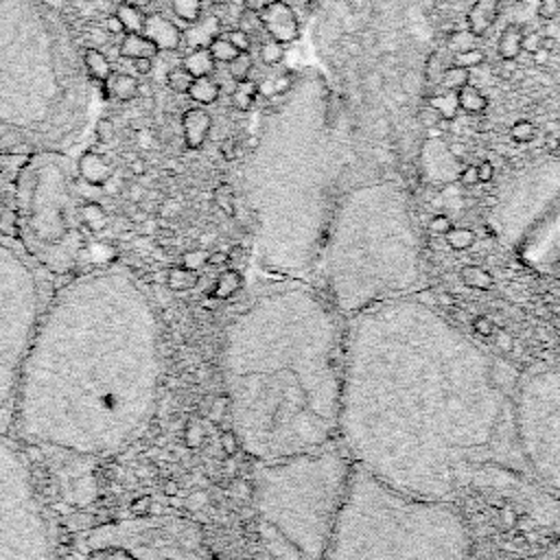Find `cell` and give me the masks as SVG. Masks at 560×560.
<instances>
[{
    "label": "cell",
    "instance_id": "6da1fadb",
    "mask_svg": "<svg viewBox=\"0 0 560 560\" xmlns=\"http://www.w3.org/2000/svg\"><path fill=\"white\" fill-rule=\"evenodd\" d=\"M503 368L427 302L402 295L348 317L339 446L405 494L486 492L560 534V501L534 479Z\"/></svg>",
    "mask_w": 560,
    "mask_h": 560
},
{
    "label": "cell",
    "instance_id": "7a4b0ae2",
    "mask_svg": "<svg viewBox=\"0 0 560 560\" xmlns=\"http://www.w3.org/2000/svg\"><path fill=\"white\" fill-rule=\"evenodd\" d=\"M160 383L162 332L149 293L125 269H98L46 302L11 409L28 442L109 455L144 431Z\"/></svg>",
    "mask_w": 560,
    "mask_h": 560
},
{
    "label": "cell",
    "instance_id": "3957f363",
    "mask_svg": "<svg viewBox=\"0 0 560 560\" xmlns=\"http://www.w3.org/2000/svg\"><path fill=\"white\" fill-rule=\"evenodd\" d=\"M348 317L304 287H258L221 363L238 444L256 462L339 444Z\"/></svg>",
    "mask_w": 560,
    "mask_h": 560
},
{
    "label": "cell",
    "instance_id": "277c9868",
    "mask_svg": "<svg viewBox=\"0 0 560 560\" xmlns=\"http://www.w3.org/2000/svg\"><path fill=\"white\" fill-rule=\"evenodd\" d=\"M92 79L52 0H0V155L68 153L92 122Z\"/></svg>",
    "mask_w": 560,
    "mask_h": 560
},
{
    "label": "cell",
    "instance_id": "5b68a950",
    "mask_svg": "<svg viewBox=\"0 0 560 560\" xmlns=\"http://www.w3.org/2000/svg\"><path fill=\"white\" fill-rule=\"evenodd\" d=\"M468 551L453 503L405 494L354 464L326 560H470Z\"/></svg>",
    "mask_w": 560,
    "mask_h": 560
},
{
    "label": "cell",
    "instance_id": "8992f818",
    "mask_svg": "<svg viewBox=\"0 0 560 560\" xmlns=\"http://www.w3.org/2000/svg\"><path fill=\"white\" fill-rule=\"evenodd\" d=\"M352 468L339 444L256 464V523L271 560H326Z\"/></svg>",
    "mask_w": 560,
    "mask_h": 560
},
{
    "label": "cell",
    "instance_id": "52a82bcc",
    "mask_svg": "<svg viewBox=\"0 0 560 560\" xmlns=\"http://www.w3.org/2000/svg\"><path fill=\"white\" fill-rule=\"evenodd\" d=\"M77 164L68 153L26 155L13 188V225L26 254L50 271L72 267L81 249Z\"/></svg>",
    "mask_w": 560,
    "mask_h": 560
},
{
    "label": "cell",
    "instance_id": "ba28073f",
    "mask_svg": "<svg viewBox=\"0 0 560 560\" xmlns=\"http://www.w3.org/2000/svg\"><path fill=\"white\" fill-rule=\"evenodd\" d=\"M39 265L0 230V411L13 407L20 372L44 313Z\"/></svg>",
    "mask_w": 560,
    "mask_h": 560
},
{
    "label": "cell",
    "instance_id": "9c48e42d",
    "mask_svg": "<svg viewBox=\"0 0 560 560\" xmlns=\"http://www.w3.org/2000/svg\"><path fill=\"white\" fill-rule=\"evenodd\" d=\"M514 418L518 444L534 479L560 501V363L518 378Z\"/></svg>",
    "mask_w": 560,
    "mask_h": 560
},
{
    "label": "cell",
    "instance_id": "30bf717a",
    "mask_svg": "<svg viewBox=\"0 0 560 560\" xmlns=\"http://www.w3.org/2000/svg\"><path fill=\"white\" fill-rule=\"evenodd\" d=\"M0 560H57L24 453L0 435Z\"/></svg>",
    "mask_w": 560,
    "mask_h": 560
},
{
    "label": "cell",
    "instance_id": "8fae6325",
    "mask_svg": "<svg viewBox=\"0 0 560 560\" xmlns=\"http://www.w3.org/2000/svg\"><path fill=\"white\" fill-rule=\"evenodd\" d=\"M83 560H210L192 527L175 518H140L101 527L85 540Z\"/></svg>",
    "mask_w": 560,
    "mask_h": 560
},
{
    "label": "cell",
    "instance_id": "7c38bea8",
    "mask_svg": "<svg viewBox=\"0 0 560 560\" xmlns=\"http://www.w3.org/2000/svg\"><path fill=\"white\" fill-rule=\"evenodd\" d=\"M258 18H260L262 28L271 35V39H276L280 44L293 42L300 33L298 18H295L291 4L284 0H271V4L265 7L258 13Z\"/></svg>",
    "mask_w": 560,
    "mask_h": 560
},
{
    "label": "cell",
    "instance_id": "4fadbf2b",
    "mask_svg": "<svg viewBox=\"0 0 560 560\" xmlns=\"http://www.w3.org/2000/svg\"><path fill=\"white\" fill-rule=\"evenodd\" d=\"M26 155H0V230L13 225V188Z\"/></svg>",
    "mask_w": 560,
    "mask_h": 560
},
{
    "label": "cell",
    "instance_id": "5bb4252c",
    "mask_svg": "<svg viewBox=\"0 0 560 560\" xmlns=\"http://www.w3.org/2000/svg\"><path fill=\"white\" fill-rule=\"evenodd\" d=\"M142 35L149 37L158 50H177L182 44V31L179 26H175V22H171L168 18H164L162 13H151L144 15V26H142Z\"/></svg>",
    "mask_w": 560,
    "mask_h": 560
},
{
    "label": "cell",
    "instance_id": "9a60e30c",
    "mask_svg": "<svg viewBox=\"0 0 560 560\" xmlns=\"http://www.w3.org/2000/svg\"><path fill=\"white\" fill-rule=\"evenodd\" d=\"M210 127H212V118L203 107H190L182 114V131L188 149H201L203 142L208 140Z\"/></svg>",
    "mask_w": 560,
    "mask_h": 560
},
{
    "label": "cell",
    "instance_id": "2e32d148",
    "mask_svg": "<svg viewBox=\"0 0 560 560\" xmlns=\"http://www.w3.org/2000/svg\"><path fill=\"white\" fill-rule=\"evenodd\" d=\"M112 162L105 160V155L96 153V151H85L79 160H77V175L88 182V184H105L112 177Z\"/></svg>",
    "mask_w": 560,
    "mask_h": 560
},
{
    "label": "cell",
    "instance_id": "e0dca14e",
    "mask_svg": "<svg viewBox=\"0 0 560 560\" xmlns=\"http://www.w3.org/2000/svg\"><path fill=\"white\" fill-rule=\"evenodd\" d=\"M221 35V20L217 15H199V20L190 22L182 39L190 48H208V44Z\"/></svg>",
    "mask_w": 560,
    "mask_h": 560
},
{
    "label": "cell",
    "instance_id": "ac0fdd59",
    "mask_svg": "<svg viewBox=\"0 0 560 560\" xmlns=\"http://www.w3.org/2000/svg\"><path fill=\"white\" fill-rule=\"evenodd\" d=\"M499 4L501 0H475L468 15H466V22H468V31L475 35V37H481L490 26L492 22L497 20V13H499Z\"/></svg>",
    "mask_w": 560,
    "mask_h": 560
},
{
    "label": "cell",
    "instance_id": "d6986e66",
    "mask_svg": "<svg viewBox=\"0 0 560 560\" xmlns=\"http://www.w3.org/2000/svg\"><path fill=\"white\" fill-rule=\"evenodd\" d=\"M118 52L120 57H127V59H138V57H158V46L144 37L142 33H125L120 46H118Z\"/></svg>",
    "mask_w": 560,
    "mask_h": 560
},
{
    "label": "cell",
    "instance_id": "ffe728a7",
    "mask_svg": "<svg viewBox=\"0 0 560 560\" xmlns=\"http://www.w3.org/2000/svg\"><path fill=\"white\" fill-rule=\"evenodd\" d=\"M81 59L92 83H107V79L112 77V63L105 52H101L98 48H85L81 50Z\"/></svg>",
    "mask_w": 560,
    "mask_h": 560
},
{
    "label": "cell",
    "instance_id": "44dd1931",
    "mask_svg": "<svg viewBox=\"0 0 560 560\" xmlns=\"http://www.w3.org/2000/svg\"><path fill=\"white\" fill-rule=\"evenodd\" d=\"M214 57L210 55L208 48H190L184 59H182V68H186L195 79L197 77H210L214 70Z\"/></svg>",
    "mask_w": 560,
    "mask_h": 560
},
{
    "label": "cell",
    "instance_id": "7402d4cb",
    "mask_svg": "<svg viewBox=\"0 0 560 560\" xmlns=\"http://www.w3.org/2000/svg\"><path fill=\"white\" fill-rule=\"evenodd\" d=\"M523 28L518 24H508L501 35H499V44H497V52L501 59H518L523 52Z\"/></svg>",
    "mask_w": 560,
    "mask_h": 560
},
{
    "label": "cell",
    "instance_id": "603a6c76",
    "mask_svg": "<svg viewBox=\"0 0 560 560\" xmlns=\"http://www.w3.org/2000/svg\"><path fill=\"white\" fill-rule=\"evenodd\" d=\"M107 88L109 94L118 101H131L138 96V79L127 72H112V77L107 79Z\"/></svg>",
    "mask_w": 560,
    "mask_h": 560
},
{
    "label": "cell",
    "instance_id": "cb8c5ba5",
    "mask_svg": "<svg viewBox=\"0 0 560 560\" xmlns=\"http://www.w3.org/2000/svg\"><path fill=\"white\" fill-rule=\"evenodd\" d=\"M219 92L221 90H219L217 81H212L210 77H197V79H192V85L188 88L186 94L199 105H210L219 98Z\"/></svg>",
    "mask_w": 560,
    "mask_h": 560
},
{
    "label": "cell",
    "instance_id": "d4e9b609",
    "mask_svg": "<svg viewBox=\"0 0 560 560\" xmlns=\"http://www.w3.org/2000/svg\"><path fill=\"white\" fill-rule=\"evenodd\" d=\"M455 96H457V105L464 112H468V114H479V112H483L488 107L486 94L481 90H477L475 85H470V83L464 85L462 90H457Z\"/></svg>",
    "mask_w": 560,
    "mask_h": 560
},
{
    "label": "cell",
    "instance_id": "484cf974",
    "mask_svg": "<svg viewBox=\"0 0 560 560\" xmlns=\"http://www.w3.org/2000/svg\"><path fill=\"white\" fill-rule=\"evenodd\" d=\"M120 22H122V28L125 33H142V26H144V15L140 11V7H133L129 2H120L116 7V13H114Z\"/></svg>",
    "mask_w": 560,
    "mask_h": 560
},
{
    "label": "cell",
    "instance_id": "4316f807",
    "mask_svg": "<svg viewBox=\"0 0 560 560\" xmlns=\"http://www.w3.org/2000/svg\"><path fill=\"white\" fill-rule=\"evenodd\" d=\"M470 81V70L468 68H462V66H448L444 68V72L440 74V85L446 90V92H457L462 90L464 85H468Z\"/></svg>",
    "mask_w": 560,
    "mask_h": 560
},
{
    "label": "cell",
    "instance_id": "83f0119b",
    "mask_svg": "<svg viewBox=\"0 0 560 560\" xmlns=\"http://www.w3.org/2000/svg\"><path fill=\"white\" fill-rule=\"evenodd\" d=\"M256 94H258V83H254L252 79L236 81V90L232 92V105L236 109H249L254 105Z\"/></svg>",
    "mask_w": 560,
    "mask_h": 560
},
{
    "label": "cell",
    "instance_id": "f1b7e54d",
    "mask_svg": "<svg viewBox=\"0 0 560 560\" xmlns=\"http://www.w3.org/2000/svg\"><path fill=\"white\" fill-rule=\"evenodd\" d=\"M427 105H431V107H433L442 118H446V120H453V118L457 116V109H459L455 92L433 94V96H429V98H427Z\"/></svg>",
    "mask_w": 560,
    "mask_h": 560
},
{
    "label": "cell",
    "instance_id": "f546056e",
    "mask_svg": "<svg viewBox=\"0 0 560 560\" xmlns=\"http://www.w3.org/2000/svg\"><path fill=\"white\" fill-rule=\"evenodd\" d=\"M171 7H173V13L186 24L199 20L201 15V0H171Z\"/></svg>",
    "mask_w": 560,
    "mask_h": 560
},
{
    "label": "cell",
    "instance_id": "4dcf8cb0",
    "mask_svg": "<svg viewBox=\"0 0 560 560\" xmlns=\"http://www.w3.org/2000/svg\"><path fill=\"white\" fill-rule=\"evenodd\" d=\"M208 50H210V55L214 57V61H221V63H230L236 55H238V50L232 46V42L228 39V37H214L210 44H208Z\"/></svg>",
    "mask_w": 560,
    "mask_h": 560
},
{
    "label": "cell",
    "instance_id": "1f68e13d",
    "mask_svg": "<svg viewBox=\"0 0 560 560\" xmlns=\"http://www.w3.org/2000/svg\"><path fill=\"white\" fill-rule=\"evenodd\" d=\"M192 79H195V77H192L186 68H182V66L171 68V70L166 72V85H168L173 92H177V94H186L188 88L192 85Z\"/></svg>",
    "mask_w": 560,
    "mask_h": 560
},
{
    "label": "cell",
    "instance_id": "d6a6232c",
    "mask_svg": "<svg viewBox=\"0 0 560 560\" xmlns=\"http://www.w3.org/2000/svg\"><path fill=\"white\" fill-rule=\"evenodd\" d=\"M258 55H260V61L265 66H278L282 59H284V44L276 42V39H267L260 44L258 48Z\"/></svg>",
    "mask_w": 560,
    "mask_h": 560
},
{
    "label": "cell",
    "instance_id": "836d02e7",
    "mask_svg": "<svg viewBox=\"0 0 560 560\" xmlns=\"http://www.w3.org/2000/svg\"><path fill=\"white\" fill-rule=\"evenodd\" d=\"M228 70H230V77L234 81H243V79H249V72H252V57L247 52H238L230 63H228Z\"/></svg>",
    "mask_w": 560,
    "mask_h": 560
},
{
    "label": "cell",
    "instance_id": "e575fe53",
    "mask_svg": "<svg viewBox=\"0 0 560 560\" xmlns=\"http://www.w3.org/2000/svg\"><path fill=\"white\" fill-rule=\"evenodd\" d=\"M483 59H486V52L481 48H477V46L455 52V66H462V68H468V70L479 68L483 63Z\"/></svg>",
    "mask_w": 560,
    "mask_h": 560
},
{
    "label": "cell",
    "instance_id": "d590c367",
    "mask_svg": "<svg viewBox=\"0 0 560 560\" xmlns=\"http://www.w3.org/2000/svg\"><path fill=\"white\" fill-rule=\"evenodd\" d=\"M534 133H536V127H534V122L532 120H516L512 127H510V136H512V140H516V142H529L532 138H534Z\"/></svg>",
    "mask_w": 560,
    "mask_h": 560
},
{
    "label": "cell",
    "instance_id": "8d00e7d4",
    "mask_svg": "<svg viewBox=\"0 0 560 560\" xmlns=\"http://www.w3.org/2000/svg\"><path fill=\"white\" fill-rule=\"evenodd\" d=\"M114 136H116V129H114V122H112V120L101 118V120L94 122V138H96L98 142H103V144H105V142H112Z\"/></svg>",
    "mask_w": 560,
    "mask_h": 560
},
{
    "label": "cell",
    "instance_id": "74e56055",
    "mask_svg": "<svg viewBox=\"0 0 560 560\" xmlns=\"http://www.w3.org/2000/svg\"><path fill=\"white\" fill-rule=\"evenodd\" d=\"M225 37L232 42V46H234L238 52H247L249 46H252V37H249V33H245L243 28H232Z\"/></svg>",
    "mask_w": 560,
    "mask_h": 560
},
{
    "label": "cell",
    "instance_id": "f35d334b",
    "mask_svg": "<svg viewBox=\"0 0 560 560\" xmlns=\"http://www.w3.org/2000/svg\"><path fill=\"white\" fill-rule=\"evenodd\" d=\"M475 35L470 33V31H457V33H453L451 35V39H448V44H451V48H455L457 52L459 50H466V48H475Z\"/></svg>",
    "mask_w": 560,
    "mask_h": 560
},
{
    "label": "cell",
    "instance_id": "ab89813d",
    "mask_svg": "<svg viewBox=\"0 0 560 560\" xmlns=\"http://www.w3.org/2000/svg\"><path fill=\"white\" fill-rule=\"evenodd\" d=\"M560 13V0H538V15L542 20H553Z\"/></svg>",
    "mask_w": 560,
    "mask_h": 560
},
{
    "label": "cell",
    "instance_id": "60d3db41",
    "mask_svg": "<svg viewBox=\"0 0 560 560\" xmlns=\"http://www.w3.org/2000/svg\"><path fill=\"white\" fill-rule=\"evenodd\" d=\"M418 120L424 125V127H435L442 122V116L431 107V105H424L420 112H418Z\"/></svg>",
    "mask_w": 560,
    "mask_h": 560
},
{
    "label": "cell",
    "instance_id": "b9f144b4",
    "mask_svg": "<svg viewBox=\"0 0 560 560\" xmlns=\"http://www.w3.org/2000/svg\"><path fill=\"white\" fill-rule=\"evenodd\" d=\"M238 20H241V26H238V28H243L245 33H249V31H252V28H256V26H262V24H260L258 13L247 11V9L241 13V18H238Z\"/></svg>",
    "mask_w": 560,
    "mask_h": 560
},
{
    "label": "cell",
    "instance_id": "7bdbcfd3",
    "mask_svg": "<svg viewBox=\"0 0 560 560\" xmlns=\"http://www.w3.org/2000/svg\"><path fill=\"white\" fill-rule=\"evenodd\" d=\"M540 42H542V35H538V33H523V42H521L523 52L532 55L536 48H540Z\"/></svg>",
    "mask_w": 560,
    "mask_h": 560
},
{
    "label": "cell",
    "instance_id": "ee69618b",
    "mask_svg": "<svg viewBox=\"0 0 560 560\" xmlns=\"http://www.w3.org/2000/svg\"><path fill=\"white\" fill-rule=\"evenodd\" d=\"M131 66H133L136 74L144 77V74H149L153 70V59L151 57H138V59H131Z\"/></svg>",
    "mask_w": 560,
    "mask_h": 560
},
{
    "label": "cell",
    "instance_id": "f6af8a7d",
    "mask_svg": "<svg viewBox=\"0 0 560 560\" xmlns=\"http://www.w3.org/2000/svg\"><path fill=\"white\" fill-rule=\"evenodd\" d=\"M516 68H518L516 59H501L497 74H499L501 79H508V81H512V74H514V70H516Z\"/></svg>",
    "mask_w": 560,
    "mask_h": 560
},
{
    "label": "cell",
    "instance_id": "bcb514c9",
    "mask_svg": "<svg viewBox=\"0 0 560 560\" xmlns=\"http://www.w3.org/2000/svg\"><path fill=\"white\" fill-rule=\"evenodd\" d=\"M105 31H107L109 35H125L122 22H120L116 15H109V18H105Z\"/></svg>",
    "mask_w": 560,
    "mask_h": 560
},
{
    "label": "cell",
    "instance_id": "7dc6e473",
    "mask_svg": "<svg viewBox=\"0 0 560 560\" xmlns=\"http://www.w3.org/2000/svg\"><path fill=\"white\" fill-rule=\"evenodd\" d=\"M532 61H534V66H547L549 61H551V50H547V48H536L534 52H532Z\"/></svg>",
    "mask_w": 560,
    "mask_h": 560
},
{
    "label": "cell",
    "instance_id": "c3c4849f",
    "mask_svg": "<svg viewBox=\"0 0 560 560\" xmlns=\"http://www.w3.org/2000/svg\"><path fill=\"white\" fill-rule=\"evenodd\" d=\"M492 175H494V166H492V162L483 160V162L477 166V177H479V182H490V179H492Z\"/></svg>",
    "mask_w": 560,
    "mask_h": 560
},
{
    "label": "cell",
    "instance_id": "681fc988",
    "mask_svg": "<svg viewBox=\"0 0 560 560\" xmlns=\"http://www.w3.org/2000/svg\"><path fill=\"white\" fill-rule=\"evenodd\" d=\"M459 182L466 184V186L477 184V182H479V177H477V166H466L464 171H459Z\"/></svg>",
    "mask_w": 560,
    "mask_h": 560
},
{
    "label": "cell",
    "instance_id": "f907efd6",
    "mask_svg": "<svg viewBox=\"0 0 560 560\" xmlns=\"http://www.w3.org/2000/svg\"><path fill=\"white\" fill-rule=\"evenodd\" d=\"M243 4H245V9H247V11L260 13L265 7H269V4H271V0H243Z\"/></svg>",
    "mask_w": 560,
    "mask_h": 560
},
{
    "label": "cell",
    "instance_id": "816d5d0a",
    "mask_svg": "<svg viewBox=\"0 0 560 560\" xmlns=\"http://www.w3.org/2000/svg\"><path fill=\"white\" fill-rule=\"evenodd\" d=\"M289 85H291V77H289V74H282V77H278V79L273 81V92L280 94V92H284Z\"/></svg>",
    "mask_w": 560,
    "mask_h": 560
},
{
    "label": "cell",
    "instance_id": "f5cc1de1",
    "mask_svg": "<svg viewBox=\"0 0 560 560\" xmlns=\"http://www.w3.org/2000/svg\"><path fill=\"white\" fill-rule=\"evenodd\" d=\"M448 153H451L455 160H462V158L466 155V147H464L462 142H453V144L448 147Z\"/></svg>",
    "mask_w": 560,
    "mask_h": 560
},
{
    "label": "cell",
    "instance_id": "db71d44e",
    "mask_svg": "<svg viewBox=\"0 0 560 560\" xmlns=\"http://www.w3.org/2000/svg\"><path fill=\"white\" fill-rule=\"evenodd\" d=\"M343 48H346L350 55H357V52L361 50V42H359V39H348V42L343 44Z\"/></svg>",
    "mask_w": 560,
    "mask_h": 560
},
{
    "label": "cell",
    "instance_id": "11a10c76",
    "mask_svg": "<svg viewBox=\"0 0 560 560\" xmlns=\"http://www.w3.org/2000/svg\"><path fill=\"white\" fill-rule=\"evenodd\" d=\"M547 149H549V151H558V149H560V138L549 136V138H547Z\"/></svg>",
    "mask_w": 560,
    "mask_h": 560
},
{
    "label": "cell",
    "instance_id": "9f6ffc18",
    "mask_svg": "<svg viewBox=\"0 0 560 560\" xmlns=\"http://www.w3.org/2000/svg\"><path fill=\"white\" fill-rule=\"evenodd\" d=\"M138 94H140V96H147V98H149V96L153 94V92H151V85H149V83H138Z\"/></svg>",
    "mask_w": 560,
    "mask_h": 560
},
{
    "label": "cell",
    "instance_id": "6f0895ef",
    "mask_svg": "<svg viewBox=\"0 0 560 560\" xmlns=\"http://www.w3.org/2000/svg\"><path fill=\"white\" fill-rule=\"evenodd\" d=\"M540 46H542V48H547V50H553V48H556V39L545 35V37H542V42H540Z\"/></svg>",
    "mask_w": 560,
    "mask_h": 560
},
{
    "label": "cell",
    "instance_id": "680465c9",
    "mask_svg": "<svg viewBox=\"0 0 560 560\" xmlns=\"http://www.w3.org/2000/svg\"><path fill=\"white\" fill-rule=\"evenodd\" d=\"M131 171L140 175V173L144 171V162H142V160H133V164H131Z\"/></svg>",
    "mask_w": 560,
    "mask_h": 560
},
{
    "label": "cell",
    "instance_id": "91938a15",
    "mask_svg": "<svg viewBox=\"0 0 560 560\" xmlns=\"http://www.w3.org/2000/svg\"><path fill=\"white\" fill-rule=\"evenodd\" d=\"M525 74H527V72H525L523 68H516V70H514V74H512V81H523V79H525Z\"/></svg>",
    "mask_w": 560,
    "mask_h": 560
},
{
    "label": "cell",
    "instance_id": "94428289",
    "mask_svg": "<svg viewBox=\"0 0 560 560\" xmlns=\"http://www.w3.org/2000/svg\"><path fill=\"white\" fill-rule=\"evenodd\" d=\"M221 149H223V153H225V158H228V160H232V158H234V153H232V142H225Z\"/></svg>",
    "mask_w": 560,
    "mask_h": 560
},
{
    "label": "cell",
    "instance_id": "6125c7cd",
    "mask_svg": "<svg viewBox=\"0 0 560 560\" xmlns=\"http://www.w3.org/2000/svg\"><path fill=\"white\" fill-rule=\"evenodd\" d=\"M125 2H129V4H133V7H147L151 0H125Z\"/></svg>",
    "mask_w": 560,
    "mask_h": 560
},
{
    "label": "cell",
    "instance_id": "be15d7a7",
    "mask_svg": "<svg viewBox=\"0 0 560 560\" xmlns=\"http://www.w3.org/2000/svg\"><path fill=\"white\" fill-rule=\"evenodd\" d=\"M293 2H295V4H302V7H304V4H308L311 0H293Z\"/></svg>",
    "mask_w": 560,
    "mask_h": 560
}]
</instances>
